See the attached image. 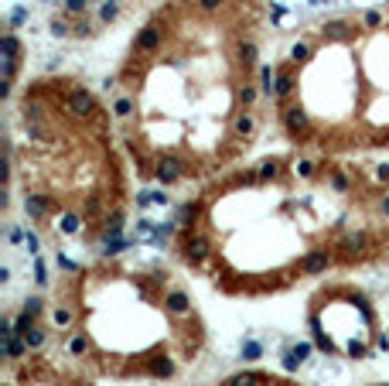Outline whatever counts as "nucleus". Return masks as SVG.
I'll return each mask as SVG.
<instances>
[{
	"label": "nucleus",
	"mask_w": 389,
	"mask_h": 386,
	"mask_svg": "<svg viewBox=\"0 0 389 386\" xmlns=\"http://www.w3.org/2000/svg\"><path fill=\"white\" fill-rule=\"evenodd\" d=\"M270 109L284 147L389 154V4L297 28L270 65Z\"/></svg>",
	"instance_id": "5"
},
{
	"label": "nucleus",
	"mask_w": 389,
	"mask_h": 386,
	"mask_svg": "<svg viewBox=\"0 0 389 386\" xmlns=\"http://www.w3.org/2000/svg\"><path fill=\"white\" fill-rule=\"evenodd\" d=\"M4 205L51 246L113 243L134 209V164L110 100L72 72H45L4 100Z\"/></svg>",
	"instance_id": "3"
},
{
	"label": "nucleus",
	"mask_w": 389,
	"mask_h": 386,
	"mask_svg": "<svg viewBox=\"0 0 389 386\" xmlns=\"http://www.w3.org/2000/svg\"><path fill=\"white\" fill-rule=\"evenodd\" d=\"M215 386H304L301 380H294L280 369H267V366H246L236 369L229 376H222Z\"/></svg>",
	"instance_id": "8"
},
{
	"label": "nucleus",
	"mask_w": 389,
	"mask_h": 386,
	"mask_svg": "<svg viewBox=\"0 0 389 386\" xmlns=\"http://www.w3.org/2000/svg\"><path fill=\"white\" fill-rule=\"evenodd\" d=\"M0 386H106L89 369L72 363L65 352H58L51 342L31 345L7 335L4 352V376Z\"/></svg>",
	"instance_id": "7"
},
{
	"label": "nucleus",
	"mask_w": 389,
	"mask_h": 386,
	"mask_svg": "<svg viewBox=\"0 0 389 386\" xmlns=\"http://www.w3.org/2000/svg\"><path fill=\"white\" fill-rule=\"evenodd\" d=\"M48 342L113 386H174L205 363L212 335L188 281L164 260L100 253L65 264L38 298Z\"/></svg>",
	"instance_id": "4"
},
{
	"label": "nucleus",
	"mask_w": 389,
	"mask_h": 386,
	"mask_svg": "<svg viewBox=\"0 0 389 386\" xmlns=\"http://www.w3.org/2000/svg\"><path fill=\"white\" fill-rule=\"evenodd\" d=\"M369 386H389V383H369Z\"/></svg>",
	"instance_id": "9"
},
{
	"label": "nucleus",
	"mask_w": 389,
	"mask_h": 386,
	"mask_svg": "<svg viewBox=\"0 0 389 386\" xmlns=\"http://www.w3.org/2000/svg\"><path fill=\"white\" fill-rule=\"evenodd\" d=\"M168 257L233 301L389 267V158L267 151L188 195Z\"/></svg>",
	"instance_id": "1"
},
{
	"label": "nucleus",
	"mask_w": 389,
	"mask_h": 386,
	"mask_svg": "<svg viewBox=\"0 0 389 386\" xmlns=\"http://www.w3.org/2000/svg\"><path fill=\"white\" fill-rule=\"evenodd\" d=\"M270 0H164L106 92L140 185L202 188L250 161L270 109Z\"/></svg>",
	"instance_id": "2"
},
{
	"label": "nucleus",
	"mask_w": 389,
	"mask_h": 386,
	"mask_svg": "<svg viewBox=\"0 0 389 386\" xmlns=\"http://www.w3.org/2000/svg\"><path fill=\"white\" fill-rule=\"evenodd\" d=\"M304 325L311 345L339 363H369L389 345L383 315L366 287L356 281H321L304 304Z\"/></svg>",
	"instance_id": "6"
}]
</instances>
